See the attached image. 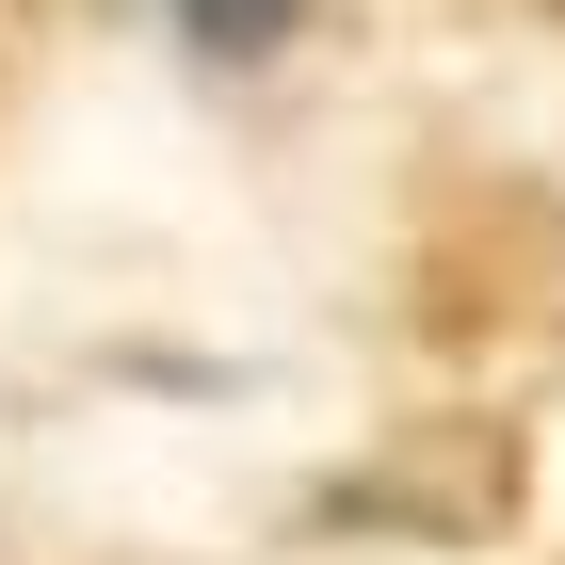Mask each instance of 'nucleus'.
<instances>
[{"label":"nucleus","mask_w":565,"mask_h":565,"mask_svg":"<svg viewBox=\"0 0 565 565\" xmlns=\"http://www.w3.org/2000/svg\"><path fill=\"white\" fill-rule=\"evenodd\" d=\"M178 17H194L211 49H275V33H291V0H178Z\"/></svg>","instance_id":"1"}]
</instances>
